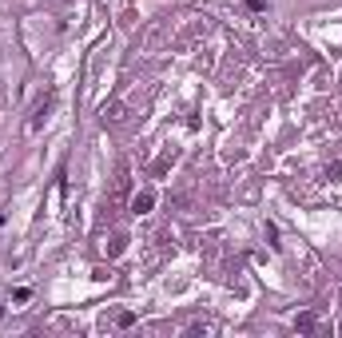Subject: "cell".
I'll return each instance as SVG.
<instances>
[{"instance_id":"cell-1","label":"cell","mask_w":342,"mask_h":338,"mask_svg":"<svg viewBox=\"0 0 342 338\" xmlns=\"http://www.w3.org/2000/svg\"><path fill=\"white\" fill-rule=\"evenodd\" d=\"M151 207H156V195H151V191H143V195L132 199V211H136V215H147Z\"/></svg>"}]
</instances>
